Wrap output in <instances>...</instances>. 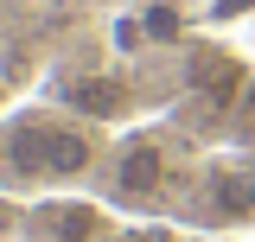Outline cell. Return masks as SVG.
Segmentation results:
<instances>
[{
  "mask_svg": "<svg viewBox=\"0 0 255 242\" xmlns=\"http://www.w3.org/2000/svg\"><path fill=\"white\" fill-rule=\"evenodd\" d=\"M6 159L13 172H32V179H64V172H83L90 166V140L77 121H45V115H26L6 140Z\"/></svg>",
  "mask_w": 255,
  "mask_h": 242,
  "instance_id": "1",
  "label": "cell"
},
{
  "mask_svg": "<svg viewBox=\"0 0 255 242\" xmlns=\"http://www.w3.org/2000/svg\"><path fill=\"white\" fill-rule=\"evenodd\" d=\"M159 179H166V153L159 147H128L122 153V185L128 191H153Z\"/></svg>",
  "mask_w": 255,
  "mask_h": 242,
  "instance_id": "2",
  "label": "cell"
},
{
  "mask_svg": "<svg viewBox=\"0 0 255 242\" xmlns=\"http://www.w3.org/2000/svg\"><path fill=\"white\" fill-rule=\"evenodd\" d=\"M140 26H147V38H179V6H147Z\"/></svg>",
  "mask_w": 255,
  "mask_h": 242,
  "instance_id": "3",
  "label": "cell"
}]
</instances>
